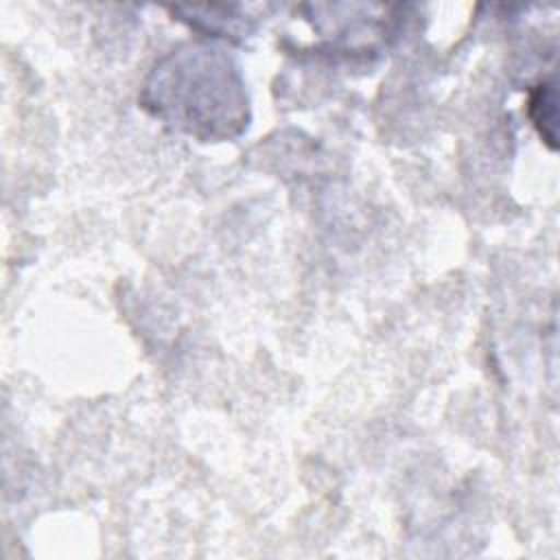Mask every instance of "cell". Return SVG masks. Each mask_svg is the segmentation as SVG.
<instances>
[{"label": "cell", "mask_w": 560, "mask_h": 560, "mask_svg": "<svg viewBox=\"0 0 560 560\" xmlns=\"http://www.w3.org/2000/svg\"><path fill=\"white\" fill-rule=\"evenodd\" d=\"M140 101L153 116L199 140L236 138L249 120L236 63L208 46H186L160 59Z\"/></svg>", "instance_id": "6da1fadb"}, {"label": "cell", "mask_w": 560, "mask_h": 560, "mask_svg": "<svg viewBox=\"0 0 560 560\" xmlns=\"http://www.w3.org/2000/svg\"><path fill=\"white\" fill-rule=\"evenodd\" d=\"M529 118L534 127L538 129L540 138L556 149V120H558V107H556V88L551 81H540L529 92L527 103Z\"/></svg>", "instance_id": "7a4b0ae2"}]
</instances>
